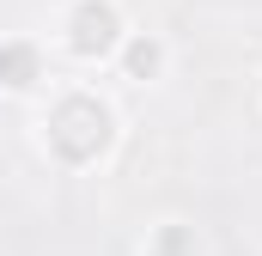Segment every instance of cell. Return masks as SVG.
Instances as JSON below:
<instances>
[{"label":"cell","mask_w":262,"mask_h":256,"mask_svg":"<svg viewBox=\"0 0 262 256\" xmlns=\"http://www.w3.org/2000/svg\"><path fill=\"white\" fill-rule=\"evenodd\" d=\"M49 79V55L31 43V37H12V43H0V92H37Z\"/></svg>","instance_id":"4"},{"label":"cell","mask_w":262,"mask_h":256,"mask_svg":"<svg viewBox=\"0 0 262 256\" xmlns=\"http://www.w3.org/2000/svg\"><path fill=\"white\" fill-rule=\"evenodd\" d=\"M140 256H207V238H201L195 220L165 214V220H152V226L140 232Z\"/></svg>","instance_id":"5"},{"label":"cell","mask_w":262,"mask_h":256,"mask_svg":"<svg viewBox=\"0 0 262 256\" xmlns=\"http://www.w3.org/2000/svg\"><path fill=\"white\" fill-rule=\"evenodd\" d=\"M110 73L128 79V86H159L171 73V37L165 31H128L122 49H116V61H110Z\"/></svg>","instance_id":"3"},{"label":"cell","mask_w":262,"mask_h":256,"mask_svg":"<svg viewBox=\"0 0 262 256\" xmlns=\"http://www.w3.org/2000/svg\"><path fill=\"white\" fill-rule=\"evenodd\" d=\"M128 31L134 25L122 0H61L49 18V43L67 67H110Z\"/></svg>","instance_id":"2"},{"label":"cell","mask_w":262,"mask_h":256,"mask_svg":"<svg viewBox=\"0 0 262 256\" xmlns=\"http://www.w3.org/2000/svg\"><path fill=\"white\" fill-rule=\"evenodd\" d=\"M31 146L67 171V177H92L116 159L122 146V110L104 86L92 79H61L37 98V116H31Z\"/></svg>","instance_id":"1"}]
</instances>
